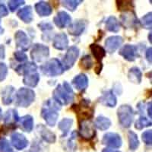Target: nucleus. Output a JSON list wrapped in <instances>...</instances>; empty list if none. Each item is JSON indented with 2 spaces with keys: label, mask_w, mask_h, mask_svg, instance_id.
Returning <instances> with one entry per match:
<instances>
[{
  "label": "nucleus",
  "mask_w": 152,
  "mask_h": 152,
  "mask_svg": "<svg viewBox=\"0 0 152 152\" xmlns=\"http://www.w3.org/2000/svg\"><path fill=\"white\" fill-rule=\"evenodd\" d=\"M37 66L35 63L28 62L24 64L18 66L15 71L19 75H24L23 82L25 85L28 87H36L40 81V75L37 71Z\"/></svg>",
  "instance_id": "f257e3e1"
},
{
  "label": "nucleus",
  "mask_w": 152,
  "mask_h": 152,
  "mask_svg": "<svg viewBox=\"0 0 152 152\" xmlns=\"http://www.w3.org/2000/svg\"><path fill=\"white\" fill-rule=\"evenodd\" d=\"M53 99L60 105H67L72 102L74 100V91L70 85L64 81L62 85H58L53 91Z\"/></svg>",
  "instance_id": "f03ea898"
},
{
  "label": "nucleus",
  "mask_w": 152,
  "mask_h": 152,
  "mask_svg": "<svg viewBox=\"0 0 152 152\" xmlns=\"http://www.w3.org/2000/svg\"><path fill=\"white\" fill-rule=\"evenodd\" d=\"M59 110L60 107L55 100H49L45 103L41 110V116L49 126L53 127L56 125L59 118L58 110Z\"/></svg>",
  "instance_id": "7ed1b4c3"
},
{
  "label": "nucleus",
  "mask_w": 152,
  "mask_h": 152,
  "mask_svg": "<svg viewBox=\"0 0 152 152\" xmlns=\"http://www.w3.org/2000/svg\"><path fill=\"white\" fill-rule=\"evenodd\" d=\"M42 72L49 77H55L62 75L65 69L59 59H53L47 61L45 64L40 66Z\"/></svg>",
  "instance_id": "20e7f679"
},
{
  "label": "nucleus",
  "mask_w": 152,
  "mask_h": 152,
  "mask_svg": "<svg viewBox=\"0 0 152 152\" xmlns=\"http://www.w3.org/2000/svg\"><path fill=\"white\" fill-rule=\"evenodd\" d=\"M117 116L119 122L124 128H129L134 120V110L131 106L124 104L119 107L117 110Z\"/></svg>",
  "instance_id": "39448f33"
},
{
  "label": "nucleus",
  "mask_w": 152,
  "mask_h": 152,
  "mask_svg": "<svg viewBox=\"0 0 152 152\" xmlns=\"http://www.w3.org/2000/svg\"><path fill=\"white\" fill-rule=\"evenodd\" d=\"M16 105L21 107H28L34 101L35 93L30 88H21L16 94Z\"/></svg>",
  "instance_id": "423d86ee"
},
{
  "label": "nucleus",
  "mask_w": 152,
  "mask_h": 152,
  "mask_svg": "<svg viewBox=\"0 0 152 152\" xmlns=\"http://www.w3.org/2000/svg\"><path fill=\"white\" fill-rule=\"evenodd\" d=\"M50 55V50L47 46L40 43L34 44L31 52V56L35 62H43Z\"/></svg>",
  "instance_id": "0eeeda50"
},
{
  "label": "nucleus",
  "mask_w": 152,
  "mask_h": 152,
  "mask_svg": "<svg viewBox=\"0 0 152 152\" xmlns=\"http://www.w3.org/2000/svg\"><path fill=\"white\" fill-rule=\"evenodd\" d=\"M79 134L85 140L92 139L95 135L94 125L88 119L81 120L79 126Z\"/></svg>",
  "instance_id": "6e6552de"
},
{
  "label": "nucleus",
  "mask_w": 152,
  "mask_h": 152,
  "mask_svg": "<svg viewBox=\"0 0 152 152\" xmlns=\"http://www.w3.org/2000/svg\"><path fill=\"white\" fill-rule=\"evenodd\" d=\"M79 56V50L75 46H72L68 50L67 53L65 55L64 59L62 60V66L64 69L68 70L71 69L74 66L75 62H76Z\"/></svg>",
  "instance_id": "1a4fd4ad"
},
{
  "label": "nucleus",
  "mask_w": 152,
  "mask_h": 152,
  "mask_svg": "<svg viewBox=\"0 0 152 152\" xmlns=\"http://www.w3.org/2000/svg\"><path fill=\"white\" fill-rule=\"evenodd\" d=\"M102 143L112 148H119L121 147L123 142L120 135L116 133L109 132L104 135Z\"/></svg>",
  "instance_id": "9d476101"
},
{
  "label": "nucleus",
  "mask_w": 152,
  "mask_h": 152,
  "mask_svg": "<svg viewBox=\"0 0 152 152\" xmlns=\"http://www.w3.org/2000/svg\"><path fill=\"white\" fill-rule=\"evenodd\" d=\"M119 53L125 59L129 61V62L135 61V59L139 56L137 47L135 46L129 45V44H126V45L123 46L119 51Z\"/></svg>",
  "instance_id": "9b49d317"
},
{
  "label": "nucleus",
  "mask_w": 152,
  "mask_h": 152,
  "mask_svg": "<svg viewBox=\"0 0 152 152\" xmlns=\"http://www.w3.org/2000/svg\"><path fill=\"white\" fill-rule=\"evenodd\" d=\"M15 40L17 47L21 50L26 51L31 47V40L24 31H18L15 34Z\"/></svg>",
  "instance_id": "f8f14e48"
},
{
  "label": "nucleus",
  "mask_w": 152,
  "mask_h": 152,
  "mask_svg": "<svg viewBox=\"0 0 152 152\" xmlns=\"http://www.w3.org/2000/svg\"><path fill=\"white\" fill-rule=\"evenodd\" d=\"M77 107V110H75V112L77 113H80L82 116V120L84 119H88L90 117L93 116L94 110L90 107V101L88 100H83L80 104V105H75Z\"/></svg>",
  "instance_id": "ddd939ff"
},
{
  "label": "nucleus",
  "mask_w": 152,
  "mask_h": 152,
  "mask_svg": "<svg viewBox=\"0 0 152 152\" xmlns=\"http://www.w3.org/2000/svg\"><path fill=\"white\" fill-rule=\"evenodd\" d=\"M123 43V39L120 36H112L108 37L105 41V47L109 53H113ZM106 51V52H107Z\"/></svg>",
  "instance_id": "4468645a"
},
{
  "label": "nucleus",
  "mask_w": 152,
  "mask_h": 152,
  "mask_svg": "<svg viewBox=\"0 0 152 152\" xmlns=\"http://www.w3.org/2000/svg\"><path fill=\"white\" fill-rule=\"evenodd\" d=\"M12 145L18 150H23L28 147V141L24 135L18 132L13 133L11 136Z\"/></svg>",
  "instance_id": "2eb2a0df"
},
{
  "label": "nucleus",
  "mask_w": 152,
  "mask_h": 152,
  "mask_svg": "<svg viewBox=\"0 0 152 152\" xmlns=\"http://www.w3.org/2000/svg\"><path fill=\"white\" fill-rule=\"evenodd\" d=\"M53 21L58 28H64L71 24L72 18L66 12H59L53 18Z\"/></svg>",
  "instance_id": "dca6fc26"
},
{
  "label": "nucleus",
  "mask_w": 152,
  "mask_h": 152,
  "mask_svg": "<svg viewBox=\"0 0 152 152\" xmlns=\"http://www.w3.org/2000/svg\"><path fill=\"white\" fill-rule=\"evenodd\" d=\"M86 28V21L84 20H76L69 27V33L73 36H80Z\"/></svg>",
  "instance_id": "f3484780"
},
{
  "label": "nucleus",
  "mask_w": 152,
  "mask_h": 152,
  "mask_svg": "<svg viewBox=\"0 0 152 152\" xmlns=\"http://www.w3.org/2000/svg\"><path fill=\"white\" fill-rule=\"evenodd\" d=\"M53 46L56 50H66L69 46V39H68L67 35L64 33H61L56 35L53 38Z\"/></svg>",
  "instance_id": "a211bd4d"
},
{
  "label": "nucleus",
  "mask_w": 152,
  "mask_h": 152,
  "mask_svg": "<svg viewBox=\"0 0 152 152\" xmlns=\"http://www.w3.org/2000/svg\"><path fill=\"white\" fill-rule=\"evenodd\" d=\"M38 133L40 134L41 138H43V140L45 142H48L50 144L54 143L56 142V135L54 133L49 130L48 129L46 128L45 126L43 125H39L37 127Z\"/></svg>",
  "instance_id": "6ab92c4d"
},
{
  "label": "nucleus",
  "mask_w": 152,
  "mask_h": 152,
  "mask_svg": "<svg viewBox=\"0 0 152 152\" xmlns=\"http://www.w3.org/2000/svg\"><path fill=\"white\" fill-rule=\"evenodd\" d=\"M99 101L104 105L109 107H114L117 103L116 96L114 95L112 91H107L104 92L102 96L99 99Z\"/></svg>",
  "instance_id": "aec40b11"
},
{
  "label": "nucleus",
  "mask_w": 152,
  "mask_h": 152,
  "mask_svg": "<svg viewBox=\"0 0 152 152\" xmlns=\"http://www.w3.org/2000/svg\"><path fill=\"white\" fill-rule=\"evenodd\" d=\"M72 85L78 91H83L88 86V78L85 74L75 76L72 80Z\"/></svg>",
  "instance_id": "412c9836"
},
{
  "label": "nucleus",
  "mask_w": 152,
  "mask_h": 152,
  "mask_svg": "<svg viewBox=\"0 0 152 152\" xmlns=\"http://www.w3.org/2000/svg\"><path fill=\"white\" fill-rule=\"evenodd\" d=\"M121 18L123 25L126 28H134L138 24V21L135 13L132 12H126L124 15H122Z\"/></svg>",
  "instance_id": "4be33fe9"
},
{
  "label": "nucleus",
  "mask_w": 152,
  "mask_h": 152,
  "mask_svg": "<svg viewBox=\"0 0 152 152\" xmlns=\"http://www.w3.org/2000/svg\"><path fill=\"white\" fill-rule=\"evenodd\" d=\"M34 8L37 13L41 17H46L52 14V7L50 6L48 2H43V1L39 2L35 5Z\"/></svg>",
  "instance_id": "5701e85b"
},
{
  "label": "nucleus",
  "mask_w": 152,
  "mask_h": 152,
  "mask_svg": "<svg viewBox=\"0 0 152 152\" xmlns=\"http://www.w3.org/2000/svg\"><path fill=\"white\" fill-rule=\"evenodd\" d=\"M18 16L21 21L24 23L29 24L33 21V12H32V7L28 5L22 8L18 12Z\"/></svg>",
  "instance_id": "b1692460"
},
{
  "label": "nucleus",
  "mask_w": 152,
  "mask_h": 152,
  "mask_svg": "<svg viewBox=\"0 0 152 152\" xmlns=\"http://www.w3.org/2000/svg\"><path fill=\"white\" fill-rule=\"evenodd\" d=\"M15 88L12 86H7L2 91V104L5 105H9L13 101Z\"/></svg>",
  "instance_id": "393cba45"
},
{
  "label": "nucleus",
  "mask_w": 152,
  "mask_h": 152,
  "mask_svg": "<svg viewBox=\"0 0 152 152\" xmlns=\"http://www.w3.org/2000/svg\"><path fill=\"white\" fill-rule=\"evenodd\" d=\"M19 119L20 118H19L17 110L12 109L7 111L4 118V121H5V125L15 126V123H17L19 121Z\"/></svg>",
  "instance_id": "a878e982"
},
{
  "label": "nucleus",
  "mask_w": 152,
  "mask_h": 152,
  "mask_svg": "<svg viewBox=\"0 0 152 152\" xmlns=\"http://www.w3.org/2000/svg\"><path fill=\"white\" fill-rule=\"evenodd\" d=\"M90 49L91 50L92 53H93L94 56L99 62H101L103 59L106 56V50L103 48L102 47H100L98 44L96 43H93L90 46Z\"/></svg>",
  "instance_id": "bb28decb"
},
{
  "label": "nucleus",
  "mask_w": 152,
  "mask_h": 152,
  "mask_svg": "<svg viewBox=\"0 0 152 152\" xmlns=\"http://www.w3.org/2000/svg\"><path fill=\"white\" fill-rule=\"evenodd\" d=\"M129 79L130 81L135 84H140L142 82V74L141 70L137 67H132L129 71Z\"/></svg>",
  "instance_id": "cd10ccee"
},
{
  "label": "nucleus",
  "mask_w": 152,
  "mask_h": 152,
  "mask_svg": "<svg viewBox=\"0 0 152 152\" xmlns=\"http://www.w3.org/2000/svg\"><path fill=\"white\" fill-rule=\"evenodd\" d=\"M20 123L21 125V128L26 132H31L34 128V119L30 115H27L20 119Z\"/></svg>",
  "instance_id": "c85d7f7f"
},
{
  "label": "nucleus",
  "mask_w": 152,
  "mask_h": 152,
  "mask_svg": "<svg viewBox=\"0 0 152 152\" xmlns=\"http://www.w3.org/2000/svg\"><path fill=\"white\" fill-rule=\"evenodd\" d=\"M94 126L98 129L101 130V131H105L110 127L111 121L110 120V119L105 117V116H100L95 120Z\"/></svg>",
  "instance_id": "c756f323"
},
{
  "label": "nucleus",
  "mask_w": 152,
  "mask_h": 152,
  "mask_svg": "<svg viewBox=\"0 0 152 152\" xmlns=\"http://www.w3.org/2000/svg\"><path fill=\"white\" fill-rule=\"evenodd\" d=\"M106 28L107 31H110V32H118L120 29V24L116 18L114 16H110L107 18L106 21Z\"/></svg>",
  "instance_id": "7c9ffc66"
},
{
  "label": "nucleus",
  "mask_w": 152,
  "mask_h": 152,
  "mask_svg": "<svg viewBox=\"0 0 152 152\" xmlns=\"http://www.w3.org/2000/svg\"><path fill=\"white\" fill-rule=\"evenodd\" d=\"M73 124V119H69V118H65V119H62L58 124L59 129L61 130L62 132V137H66L68 135L69 130L71 129L72 126Z\"/></svg>",
  "instance_id": "2f4dec72"
},
{
  "label": "nucleus",
  "mask_w": 152,
  "mask_h": 152,
  "mask_svg": "<svg viewBox=\"0 0 152 152\" xmlns=\"http://www.w3.org/2000/svg\"><path fill=\"white\" fill-rule=\"evenodd\" d=\"M128 139L129 146L130 150H136V149L138 148V145H139V141H138V135H137L133 131H129Z\"/></svg>",
  "instance_id": "473e14b6"
},
{
  "label": "nucleus",
  "mask_w": 152,
  "mask_h": 152,
  "mask_svg": "<svg viewBox=\"0 0 152 152\" xmlns=\"http://www.w3.org/2000/svg\"><path fill=\"white\" fill-rule=\"evenodd\" d=\"M151 126V120L148 119L144 115H141L139 119L135 123V129H137L138 130H141L143 128H145V127H148V126Z\"/></svg>",
  "instance_id": "72a5a7b5"
},
{
  "label": "nucleus",
  "mask_w": 152,
  "mask_h": 152,
  "mask_svg": "<svg viewBox=\"0 0 152 152\" xmlns=\"http://www.w3.org/2000/svg\"><path fill=\"white\" fill-rule=\"evenodd\" d=\"M62 5L64 6L66 9H67L68 10L71 11V12H74L77 7L78 6V5L82 2V1L81 0H71V1H62Z\"/></svg>",
  "instance_id": "f704fd0d"
},
{
  "label": "nucleus",
  "mask_w": 152,
  "mask_h": 152,
  "mask_svg": "<svg viewBox=\"0 0 152 152\" xmlns=\"http://www.w3.org/2000/svg\"><path fill=\"white\" fill-rule=\"evenodd\" d=\"M80 66L85 70H89L93 66V61L89 55H86L81 58L80 62Z\"/></svg>",
  "instance_id": "c9c22d12"
},
{
  "label": "nucleus",
  "mask_w": 152,
  "mask_h": 152,
  "mask_svg": "<svg viewBox=\"0 0 152 152\" xmlns=\"http://www.w3.org/2000/svg\"><path fill=\"white\" fill-rule=\"evenodd\" d=\"M152 13L149 12L147 15H145L144 17L141 19V24L142 26L146 29H151V24H152Z\"/></svg>",
  "instance_id": "e433bc0d"
},
{
  "label": "nucleus",
  "mask_w": 152,
  "mask_h": 152,
  "mask_svg": "<svg viewBox=\"0 0 152 152\" xmlns=\"http://www.w3.org/2000/svg\"><path fill=\"white\" fill-rule=\"evenodd\" d=\"M25 3L24 1H21V0H12V1H9L8 5H9V10L12 12H15V10H17L19 7H21V5H23Z\"/></svg>",
  "instance_id": "4c0bfd02"
},
{
  "label": "nucleus",
  "mask_w": 152,
  "mask_h": 152,
  "mask_svg": "<svg viewBox=\"0 0 152 152\" xmlns=\"http://www.w3.org/2000/svg\"><path fill=\"white\" fill-rule=\"evenodd\" d=\"M117 5L119 10L127 11L133 8V3L131 1H117Z\"/></svg>",
  "instance_id": "58836bf2"
},
{
  "label": "nucleus",
  "mask_w": 152,
  "mask_h": 152,
  "mask_svg": "<svg viewBox=\"0 0 152 152\" xmlns=\"http://www.w3.org/2000/svg\"><path fill=\"white\" fill-rule=\"evenodd\" d=\"M142 138L145 145H151L152 143V132L151 130H147L144 132L142 135Z\"/></svg>",
  "instance_id": "ea45409f"
},
{
  "label": "nucleus",
  "mask_w": 152,
  "mask_h": 152,
  "mask_svg": "<svg viewBox=\"0 0 152 152\" xmlns=\"http://www.w3.org/2000/svg\"><path fill=\"white\" fill-rule=\"evenodd\" d=\"M0 151L1 152H12V149L10 144L5 139L0 140Z\"/></svg>",
  "instance_id": "a19ab883"
},
{
  "label": "nucleus",
  "mask_w": 152,
  "mask_h": 152,
  "mask_svg": "<svg viewBox=\"0 0 152 152\" xmlns=\"http://www.w3.org/2000/svg\"><path fill=\"white\" fill-rule=\"evenodd\" d=\"M15 59L19 62H24L28 60V56L22 51H17L14 53Z\"/></svg>",
  "instance_id": "79ce46f5"
},
{
  "label": "nucleus",
  "mask_w": 152,
  "mask_h": 152,
  "mask_svg": "<svg viewBox=\"0 0 152 152\" xmlns=\"http://www.w3.org/2000/svg\"><path fill=\"white\" fill-rule=\"evenodd\" d=\"M8 74V68L3 62H0V81L5 79Z\"/></svg>",
  "instance_id": "37998d69"
},
{
  "label": "nucleus",
  "mask_w": 152,
  "mask_h": 152,
  "mask_svg": "<svg viewBox=\"0 0 152 152\" xmlns=\"http://www.w3.org/2000/svg\"><path fill=\"white\" fill-rule=\"evenodd\" d=\"M38 27L40 28L43 31H51L53 30L52 24L48 22H42L40 24H38Z\"/></svg>",
  "instance_id": "c03bdc74"
},
{
  "label": "nucleus",
  "mask_w": 152,
  "mask_h": 152,
  "mask_svg": "<svg viewBox=\"0 0 152 152\" xmlns=\"http://www.w3.org/2000/svg\"><path fill=\"white\" fill-rule=\"evenodd\" d=\"M9 14V11L5 5L1 4L0 5V16H7Z\"/></svg>",
  "instance_id": "a18cd8bd"
},
{
  "label": "nucleus",
  "mask_w": 152,
  "mask_h": 152,
  "mask_svg": "<svg viewBox=\"0 0 152 152\" xmlns=\"http://www.w3.org/2000/svg\"><path fill=\"white\" fill-rule=\"evenodd\" d=\"M146 58H147L148 61L150 63H151V59H152V48L150 47L146 51Z\"/></svg>",
  "instance_id": "49530a36"
},
{
  "label": "nucleus",
  "mask_w": 152,
  "mask_h": 152,
  "mask_svg": "<svg viewBox=\"0 0 152 152\" xmlns=\"http://www.w3.org/2000/svg\"><path fill=\"white\" fill-rule=\"evenodd\" d=\"M5 47L0 45V59H5Z\"/></svg>",
  "instance_id": "de8ad7c7"
},
{
  "label": "nucleus",
  "mask_w": 152,
  "mask_h": 152,
  "mask_svg": "<svg viewBox=\"0 0 152 152\" xmlns=\"http://www.w3.org/2000/svg\"><path fill=\"white\" fill-rule=\"evenodd\" d=\"M151 102H150L148 104V115L150 119H151Z\"/></svg>",
  "instance_id": "09e8293b"
},
{
  "label": "nucleus",
  "mask_w": 152,
  "mask_h": 152,
  "mask_svg": "<svg viewBox=\"0 0 152 152\" xmlns=\"http://www.w3.org/2000/svg\"><path fill=\"white\" fill-rule=\"evenodd\" d=\"M102 152H121V151L113 150V149H110V148H105V149H104V150H103Z\"/></svg>",
  "instance_id": "8fccbe9b"
},
{
  "label": "nucleus",
  "mask_w": 152,
  "mask_h": 152,
  "mask_svg": "<svg viewBox=\"0 0 152 152\" xmlns=\"http://www.w3.org/2000/svg\"><path fill=\"white\" fill-rule=\"evenodd\" d=\"M148 39H149V40H150V43H151V33H150V34H149Z\"/></svg>",
  "instance_id": "3c124183"
},
{
  "label": "nucleus",
  "mask_w": 152,
  "mask_h": 152,
  "mask_svg": "<svg viewBox=\"0 0 152 152\" xmlns=\"http://www.w3.org/2000/svg\"><path fill=\"white\" fill-rule=\"evenodd\" d=\"M2 119V109L0 108V120Z\"/></svg>",
  "instance_id": "603ef678"
},
{
  "label": "nucleus",
  "mask_w": 152,
  "mask_h": 152,
  "mask_svg": "<svg viewBox=\"0 0 152 152\" xmlns=\"http://www.w3.org/2000/svg\"></svg>",
  "instance_id": "864d4df0"
}]
</instances>
